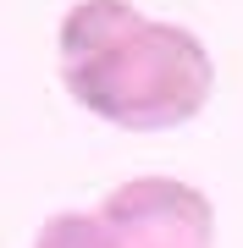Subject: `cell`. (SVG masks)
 <instances>
[{"label": "cell", "mask_w": 243, "mask_h": 248, "mask_svg": "<svg viewBox=\"0 0 243 248\" xmlns=\"http://www.w3.org/2000/svg\"><path fill=\"white\" fill-rule=\"evenodd\" d=\"M55 72L83 110L122 133L182 127L216 94L205 39L133 0H78L55 33Z\"/></svg>", "instance_id": "cell-1"}, {"label": "cell", "mask_w": 243, "mask_h": 248, "mask_svg": "<svg viewBox=\"0 0 243 248\" xmlns=\"http://www.w3.org/2000/svg\"><path fill=\"white\" fill-rule=\"evenodd\" d=\"M94 215L116 232L122 248H216V204L205 187L177 177L116 182Z\"/></svg>", "instance_id": "cell-2"}, {"label": "cell", "mask_w": 243, "mask_h": 248, "mask_svg": "<svg viewBox=\"0 0 243 248\" xmlns=\"http://www.w3.org/2000/svg\"><path fill=\"white\" fill-rule=\"evenodd\" d=\"M33 248H122L116 232H111L99 215H83V210H61L39 226Z\"/></svg>", "instance_id": "cell-3"}]
</instances>
